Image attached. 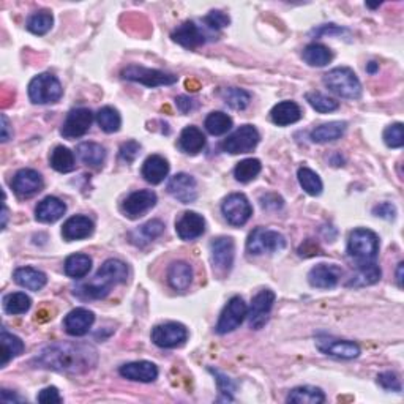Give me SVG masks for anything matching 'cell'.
I'll use <instances>...</instances> for the list:
<instances>
[{"label":"cell","instance_id":"cell-1","mask_svg":"<svg viewBox=\"0 0 404 404\" xmlns=\"http://www.w3.org/2000/svg\"><path fill=\"white\" fill-rule=\"evenodd\" d=\"M98 363L95 347L85 342H54L34 359V365L68 375H81L94 370Z\"/></svg>","mask_w":404,"mask_h":404},{"label":"cell","instance_id":"cell-2","mask_svg":"<svg viewBox=\"0 0 404 404\" xmlns=\"http://www.w3.org/2000/svg\"><path fill=\"white\" fill-rule=\"evenodd\" d=\"M128 280V267L120 259H108L89 283L79 284L75 296L81 300H100L109 296L114 286L124 284Z\"/></svg>","mask_w":404,"mask_h":404},{"label":"cell","instance_id":"cell-3","mask_svg":"<svg viewBox=\"0 0 404 404\" xmlns=\"http://www.w3.org/2000/svg\"><path fill=\"white\" fill-rule=\"evenodd\" d=\"M322 81L329 90L346 100H357L362 95V84L349 66H338V68L330 70L324 75Z\"/></svg>","mask_w":404,"mask_h":404},{"label":"cell","instance_id":"cell-4","mask_svg":"<svg viewBox=\"0 0 404 404\" xmlns=\"http://www.w3.org/2000/svg\"><path fill=\"white\" fill-rule=\"evenodd\" d=\"M347 253L351 258L357 259L359 264L375 261L379 253V237L376 232L366 228L354 229L349 236Z\"/></svg>","mask_w":404,"mask_h":404},{"label":"cell","instance_id":"cell-5","mask_svg":"<svg viewBox=\"0 0 404 404\" xmlns=\"http://www.w3.org/2000/svg\"><path fill=\"white\" fill-rule=\"evenodd\" d=\"M64 95L62 84L51 73H41L29 84V98L35 105L57 103Z\"/></svg>","mask_w":404,"mask_h":404},{"label":"cell","instance_id":"cell-6","mask_svg":"<svg viewBox=\"0 0 404 404\" xmlns=\"http://www.w3.org/2000/svg\"><path fill=\"white\" fill-rule=\"evenodd\" d=\"M286 238L278 231L267 228H256L248 236L247 251L250 254L259 256L266 253H277V251L284 250Z\"/></svg>","mask_w":404,"mask_h":404},{"label":"cell","instance_id":"cell-7","mask_svg":"<svg viewBox=\"0 0 404 404\" xmlns=\"http://www.w3.org/2000/svg\"><path fill=\"white\" fill-rule=\"evenodd\" d=\"M120 75L122 78L127 79V81L139 82L150 89L160 87V85H173L177 82V76L173 75V73L145 68V66L140 65H128L127 68L122 70Z\"/></svg>","mask_w":404,"mask_h":404},{"label":"cell","instance_id":"cell-8","mask_svg":"<svg viewBox=\"0 0 404 404\" xmlns=\"http://www.w3.org/2000/svg\"><path fill=\"white\" fill-rule=\"evenodd\" d=\"M259 140H261V134L258 130H256V127L243 125L240 128H237L231 136H228L223 140L222 149L231 155L248 154V152H253L256 149V145L259 144Z\"/></svg>","mask_w":404,"mask_h":404},{"label":"cell","instance_id":"cell-9","mask_svg":"<svg viewBox=\"0 0 404 404\" xmlns=\"http://www.w3.org/2000/svg\"><path fill=\"white\" fill-rule=\"evenodd\" d=\"M212 264L217 273L226 275L231 272L236 258V243L231 237H217L210 242Z\"/></svg>","mask_w":404,"mask_h":404},{"label":"cell","instance_id":"cell-10","mask_svg":"<svg viewBox=\"0 0 404 404\" xmlns=\"http://www.w3.org/2000/svg\"><path fill=\"white\" fill-rule=\"evenodd\" d=\"M222 212L226 222L231 226H243L253 215V207H251L247 196L242 193H232L224 199Z\"/></svg>","mask_w":404,"mask_h":404},{"label":"cell","instance_id":"cell-11","mask_svg":"<svg viewBox=\"0 0 404 404\" xmlns=\"http://www.w3.org/2000/svg\"><path fill=\"white\" fill-rule=\"evenodd\" d=\"M188 340V330L180 322H164L152 330V341L158 347L174 349Z\"/></svg>","mask_w":404,"mask_h":404},{"label":"cell","instance_id":"cell-12","mask_svg":"<svg viewBox=\"0 0 404 404\" xmlns=\"http://www.w3.org/2000/svg\"><path fill=\"white\" fill-rule=\"evenodd\" d=\"M248 307L243 302L242 297H232L228 305H226L222 316H219L217 324V332L219 335L234 332L237 327L242 326V322L247 319Z\"/></svg>","mask_w":404,"mask_h":404},{"label":"cell","instance_id":"cell-13","mask_svg":"<svg viewBox=\"0 0 404 404\" xmlns=\"http://www.w3.org/2000/svg\"><path fill=\"white\" fill-rule=\"evenodd\" d=\"M275 292L272 289H262L259 294H256L251 300V307L248 310V322L253 330H259L266 326L268 315L273 308L275 303Z\"/></svg>","mask_w":404,"mask_h":404},{"label":"cell","instance_id":"cell-14","mask_svg":"<svg viewBox=\"0 0 404 404\" xmlns=\"http://www.w3.org/2000/svg\"><path fill=\"white\" fill-rule=\"evenodd\" d=\"M157 194L152 189H139L127 196L122 202V212L130 219H138L157 205Z\"/></svg>","mask_w":404,"mask_h":404},{"label":"cell","instance_id":"cell-15","mask_svg":"<svg viewBox=\"0 0 404 404\" xmlns=\"http://www.w3.org/2000/svg\"><path fill=\"white\" fill-rule=\"evenodd\" d=\"M316 347L319 349L322 354H326V356L342 360H352L360 356V346L357 342L330 338V336H319V338H316Z\"/></svg>","mask_w":404,"mask_h":404},{"label":"cell","instance_id":"cell-16","mask_svg":"<svg viewBox=\"0 0 404 404\" xmlns=\"http://www.w3.org/2000/svg\"><path fill=\"white\" fill-rule=\"evenodd\" d=\"M92 122H94V114L87 108H78L68 113L62 125V136L66 139H76L84 136L90 130Z\"/></svg>","mask_w":404,"mask_h":404},{"label":"cell","instance_id":"cell-17","mask_svg":"<svg viewBox=\"0 0 404 404\" xmlns=\"http://www.w3.org/2000/svg\"><path fill=\"white\" fill-rule=\"evenodd\" d=\"M168 193L182 204H192L198 199V183L193 175L175 174L168 182Z\"/></svg>","mask_w":404,"mask_h":404},{"label":"cell","instance_id":"cell-18","mask_svg":"<svg viewBox=\"0 0 404 404\" xmlns=\"http://www.w3.org/2000/svg\"><path fill=\"white\" fill-rule=\"evenodd\" d=\"M11 188L20 198H32L43 188V177L35 169H21L11 180Z\"/></svg>","mask_w":404,"mask_h":404},{"label":"cell","instance_id":"cell-19","mask_svg":"<svg viewBox=\"0 0 404 404\" xmlns=\"http://www.w3.org/2000/svg\"><path fill=\"white\" fill-rule=\"evenodd\" d=\"M175 231L182 240H194L205 232V219L198 212H183L175 222Z\"/></svg>","mask_w":404,"mask_h":404},{"label":"cell","instance_id":"cell-20","mask_svg":"<svg viewBox=\"0 0 404 404\" xmlns=\"http://www.w3.org/2000/svg\"><path fill=\"white\" fill-rule=\"evenodd\" d=\"M342 277V268L335 264H319L308 273V283L317 289H332Z\"/></svg>","mask_w":404,"mask_h":404},{"label":"cell","instance_id":"cell-21","mask_svg":"<svg viewBox=\"0 0 404 404\" xmlns=\"http://www.w3.org/2000/svg\"><path fill=\"white\" fill-rule=\"evenodd\" d=\"M95 322V315L87 308H76L70 311L64 319L65 332L71 336H84L89 333Z\"/></svg>","mask_w":404,"mask_h":404},{"label":"cell","instance_id":"cell-22","mask_svg":"<svg viewBox=\"0 0 404 404\" xmlns=\"http://www.w3.org/2000/svg\"><path fill=\"white\" fill-rule=\"evenodd\" d=\"M122 377L134 382H154L158 377V368L155 363L140 360V362L125 363L119 368Z\"/></svg>","mask_w":404,"mask_h":404},{"label":"cell","instance_id":"cell-23","mask_svg":"<svg viewBox=\"0 0 404 404\" xmlns=\"http://www.w3.org/2000/svg\"><path fill=\"white\" fill-rule=\"evenodd\" d=\"M95 231V224L89 217L84 215H75L66 219L62 226V237L66 242L73 240H82L87 238Z\"/></svg>","mask_w":404,"mask_h":404},{"label":"cell","instance_id":"cell-24","mask_svg":"<svg viewBox=\"0 0 404 404\" xmlns=\"http://www.w3.org/2000/svg\"><path fill=\"white\" fill-rule=\"evenodd\" d=\"M205 38H207L205 34L202 32L199 26H196L193 21L183 22L182 26L177 27L173 32V40L187 49L202 46L207 41Z\"/></svg>","mask_w":404,"mask_h":404},{"label":"cell","instance_id":"cell-25","mask_svg":"<svg viewBox=\"0 0 404 404\" xmlns=\"http://www.w3.org/2000/svg\"><path fill=\"white\" fill-rule=\"evenodd\" d=\"M66 205L65 202L60 201L54 196H48V198L38 202L35 209V218L41 223H56L65 215Z\"/></svg>","mask_w":404,"mask_h":404},{"label":"cell","instance_id":"cell-26","mask_svg":"<svg viewBox=\"0 0 404 404\" xmlns=\"http://www.w3.org/2000/svg\"><path fill=\"white\" fill-rule=\"evenodd\" d=\"M168 283L174 291H187L193 283V267L185 261H175L168 268Z\"/></svg>","mask_w":404,"mask_h":404},{"label":"cell","instance_id":"cell-27","mask_svg":"<svg viewBox=\"0 0 404 404\" xmlns=\"http://www.w3.org/2000/svg\"><path fill=\"white\" fill-rule=\"evenodd\" d=\"M169 174V163L166 158L161 155H150L143 164V177L152 183V185H158Z\"/></svg>","mask_w":404,"mask_h":404},{"label":"cell","instance_id":"cell-28","mask_svg":"<svg viewBox=\"0 0 404 404\" xmlns=\"http://www.w3.org/2000/svg\"><path fill=\"white\" fill-rule=\"evenodd\" d=\"M270 119L275 125L287 127L302 119V109L294 101H281L273 106Z\"/></svg>","mask_w":404,"mask_h":404},{"label":"cell","instance_id":"cell-29","mask_svg":"<svg viewBox=\"0 0 404 404\" xmlns=\"http://www.w3.org/2000/svg\"><path fill=\"white\" fill-rule=\"evenodd\" d=\"M382 277L381 268L375 262H363V264H359L357 272L352 275V278L347 281V287H365L376 284Z\"/></svg>","mask_w":404,"mask_h":404},{"label":"cell","instance_id":"cell-30","mask_svg":"<svg viewBox=\"0 0 404 404\" xmlns=\"http://www.w3.org/2000/svg\"><path fill=\"white\" fill-rule=\"evenodd\" d=\"M13 278L21 287H26L29 291H40L48 283V277L41 270H36L34 267H21L16 268Z\"/></svg>","mask_w":404,"mask_h":404},{"label":"cell","instance_id":"cell-31","mask_svg":"<svg viewBox=\"0 0 404 404\" xmlns=\"http://www.w3.org/2000/svg\"><path fill=\"white\" fill-rule=\"evenodd\" d=\"M179 147L188 155H196L205 147V136L198 127L183 128L179 138Z\"/></svg>","mask_w":404,"mask_h":404},{"label":"cell","instance_id":"cell-32","mask_svg":"<svg viewBox=\"0 0 404 404\" xmlns=\"http://www.w3.org/2000/svg\"><path fill=\"white\" fill-rule=\"evenodd\" d=\"M347 124L346 122H329V124H322L319 127H316L313 131H311L310 138L313 143L317 144H326L332 143V140L340 139L342 134L346 133Z\"/></svg>","mask_w":404,"mask_h":404},{"label":"cell","instance_id":"cell-33","mask_svg":"<svg viewBox=\"0 0 404 404\" xmlns=\"http://www.w3.org/2000/svg\"><path fill=\"white\" fill-rule=\"evenodd\" d=\"M78 158L92 168H100L106 160L105 147L96 143H81L76 149Z\"/></svg>","mask_w":404,"mask_h":404},{"label":"cell","instance_id":"cell-34","mask_svg":"<svg viewBox=\"0 0 404 404\" xmlns=\"http://www.w3.org/2000/svg\"><path fill=\"white\" fill-rule=\"evenodd\" d=\"M287 403L296 404H321L326 401V395L319 387H311V385H302L289 391L286 398Z\"/></svg>","mask_w":404,"mask_h":404},{"label":"cell","instance_id":"cell-35","mask_svg":"<svg viewBox=\"0 0 404 404\" xmlns=\"http://www.w3.org/2000/svg\"><path fill=\"white\" fill-rule=\"evenodd\" d=\"M302 57L310 66H326L333 59V52L321 43H311L303 49Z\"/></svg>","mask_w":404,"mask_h":404},{"label":"cell","instance_id":"cell-36","mask_svg":"<svg viewBox=\"0 0 404 404\" xmlns=\"http://www.w3.org/2000/svg\"><path fill=\"white\" fill-rule=\"evenodd\" d=\"M65 273L71 278H84L92 270V258L89 254L76 253L65 259Z\"/></svg>","mask_w":404,"mask_h":404},{"label":"cell","instance_id":"cell-37","mask_svg":"<svg viewBox=\"0 0 404 404\" xmlns=\"http://www.w3.org/2000/svg\"><path fill=\"white\" fill-rule=\"evenodd\" d=\"M0 342H2V368L7 366L11 359L21 356L24 352V342L16 335L8 333L7 330H2L0 333Z\"/></svg>","mask_w":404,"mask_h":404},{"label":"cell","instance_id":"cell-38","mask_svg":"<svg viewBox=\"0 0 404 404\" xmlns=\"http://www.w3.org/2000/svg\"><path fill=\"white\" fill-rule=\"evenodd\" d=\"M49 163H51V168L56 169L57 173H71L73 169L76 168L75 155L70 149H66L64 145H57L56 149L52 150L51 158H49Z\"/></svg>","mask_w":404,"mask_h":404},{"label":"cell","instance_id":"cell-39","mask_svg":"<svg viewBox=\"0 0 404 404\" xmlns=\"http://www.w3.org/2000/svg\"><path fill=\"white\" fill-rule=\"evenodd\" d=\"M164 231V224L160 219H150L145 224L140 226V228L133 232L131 234V240L136 245H144L149 243L152 240H155L157 237H160Z\"/></svg>","mask_w":404,"mask_h":404},{"label":"cell","instance_id":"cell-40","mask_svg":"<svg viewBox=\"0 0 404 404\" xmlns=\"http://www.w3.org/2000/svg\"><path fill=\"white\" fill-rule=\"evenodd\" d=\"M32 307V300L24 292L7 294L3 297V310L8 315H26Z\"/></svg>","mask_w":404,"mask_h":404},{"label":"cell","instance_id":"cell-41","mask_svg":"<svg viewBox=\"0 0 404 404\" xmlns=\"http://www.w3.org/2000/svg\"><path fill=\"white\" fill-rule=\"evenodd\" d=\"M204 125L205 130L213 134V136H222V134H226L232 128V119L222 111H213L207 115Z\"/></svg>","mask_w":404,"mask_h":404},{"label":"cell","instance_id":"cell-42","mask_svg":"<svg viewBox=\"0 0 404 404\" xmlns=\"http://www.w3.org/2000/svg\"><path fill=\"white\" fill-rule=\"evenodd\" d=\"M297 179L300 187L303 188V192L308 193L310 196H319L322 193L324 185L321 177L310 168H300L297 173Z\"/></svg>","mask_w":404,"mask_h":404},{"label":"cell","instance_id":"cell-43","mask_svg":"<svg viewBox=\"0 0 404 404\" xmlns=\"http://www.w3.org/2000/svg\"><path fill=\"white\" fill-rule=\"evenodd\" d=\"M96 122L100 128L105 133H115L120 130L122 125V117L119 111L113 106H105L101 108L96 114Z\"/></svg>","mask_w":404,"mask_h":404},{"label":"cell","instance_id":"cell-44","mask_svg":"<svg viewBox=\"0 0 404 404\" xmlns=\"http://www.w3.org/2000/svg\"><path fill=\"white\" fill-rule=\"evenodd\" d=\"M52 24H54L52 15L49 13L48 10H43L36 11V13L29 17L26 27L29 32L34 35H46L49 30L52 29Z\"/></svg>","mask_w":404,"mask_h":404},{"label":"cell","instance_id":"cell-45","mask_svg":"<svg viewBox=\"0 0 404 404\" xmlns=\"http://www.w3.org/2000/svg\"><path fill=\"white\" fill-rule=\"evenodd\" d=\"M261 169L262 164L259 160H256V158H247V160L237 163V166L234 169V177L238 182L248 183L259 175Z\"/></svg>","mask_w":404,"mask_h":404},{"label":"cell","instance_id":"cell-46","mask_svg":"<svg viewBox=\"0 0 404 404\" xmlns=\"http://www.w3.org/2000/svg\"><path fill=\"white\" fill-rule=\"evenodd\" d=\"M222 96L226 105H228L231 109H236V111H242V109L247 108L251 101V95L248 94V92L243 89H237V87L224 89L222 92Z\"/></svg>","mask_w":404,"mask_h":404},{"label":"cell","instance_id":"cell-47","mask_svg":"<svg viewBox=\"0 0 404 404\" xmlns=\"http://www.w3.org/2000/svg\"><path fill=\"white\" fill-rule=\"evenodd\" d=\"M307 101L310 103V106L315 109V111L321 113V114H327V113H333L336 109L340 108V103L330 98L327 95L321 94V92H310L307 94Z\"/></svg>","mask_w":404,"mask_h":404},{"label":"cell","instance_id":"cell-48","mask_svg":"<svg viewBox=\"0 0 404 404\" xmlns=\"http://www.w3.org/2000/svg\"><path fill=\"white\" fill-rule=\"evenodd\" d=\"M209 371L212 373L213 376H215V381H217V385H218L219 394L224 395L223 400H226V401H232V395H234V391L237 390L236 382L232 381L231 377H228L226 375H223L222 371L213 370L212 366H209Z\"/></svg>","mask_w":404,"mask_h":404},{"label":"cell","instance_id":"cell-49","mask_svg":"<svg viewBox=\"0 0 404 404\" xmlns=\"http://www.w3.org/2000/svg\"><path fill=\"white\" fill-rule=\"evenodd\" d=\"M384 143L390 149H400L404 145V133H403V124L398 122L385 128L384 131Z\"/></svg>","mask_w":404,"mask_h":404},{"label":"cell","instance_id":"cell-50","mask_svg":"<svg viewBox=\"0 0 404 404\" xmlns=\"http://www.w3.org/2000/svg\"><path fill=\"white\" fill-rule=\"evenodd\" d=\"M229 22H231L229 16L224 15L223 11H218V10L210 11V13L204 17L205 26L209 29H213V30H222L224 27H228Z\"/></svg>","mask_w":404,"mask_h":404},{"label":"cell","instance_id":"cell-51","mask_svg":"<svg viewBox=\"0 0 404 404\" xmlns=\"http://www.w3.org/2000/svg\"><path fill=\"white\" fill-rule=\"evenodd\" d=\"M377 384L381 385L384 390H389V391H396V394H400L401 391V382H400V377H398L395 373L391 371H385L381 373V375L377 376Z\"/></svg>","mask_w":404,"mask_h":404},{"label":"cell","instance_id":"cell-52","mask_svg":"<svg viewBox=\"0 0 404 404\" xmlns=\"http://www.w3.org/2000/svg\"><path fill=\"white\" fill-rule=\"evenodd\" d=\"M139 150H140L139 143H136V140H128V143L120 145V150H119L120 160L125 163H133L138 158Z\"/></svg>","mask_w":404,"mask_h":404},{"label":"cell","instance_id":"cell-53","mask_svg":"<svg viewBox=\"0 0 404 404\" xmlns=\"http://www.w3.org/2000/svg\"><path fill=\"white\" fill-rule=\"evenodd\" d=\"M36 401L45 404H59L62 403V396H60L56 387H46L40 391L38 396H36Z\"/></svg>","mask_w":404,"mask_h":404},{"label":"cell","instance_id":"cell-54","mask_svg":"<svg viewBox=\"0 0 404 404\" xmlns=\"http://www.w3.org/2000/svg\"><path fill=\"white\" fill-rule=\"evenodd\" d=\"M373 215L391 222V219H395L396 217V207L394 204H390V202H382V204H379L373 209Z\"/></svg>","mask_w":404,"mask_h":404},{"label":"cell","instance_id":"cell-55","mask_svg":"<svg viewBox=\"0 0 404 404\" xmlns=\"http://www.w3.org/2000/svg\"><path fill=\"white\" fill-rule=\"evenodd\" d=\"M175 103H177V108H179V111L183 114L192 113V111H194L196 108H198V101L193 100V98H189V96H185V95L177 96Z\"/></svg>","mask_w":404,"mask_h":404},{"label":"cell","instance_id":"cell-56","mask_svg":"<svg viewBox=\"0 0 404 404\" xmlns=\"http://www.w3.org/2000/svg\"><path fill=\"white\" fill-rule=\"evenodd\" d=\"M0 122H2V125H0V139H2V143H7V140H10L11 136H13V131H11V128H10V122L7 119V115L5 114L0 115Z\"/></svg>","mask_w":404,"mask_h":404},{"label":"cell","instance_id":"cell-57","mask_svg":"<svg viewBox=\"0 0 404 404\" xmlns=\"http://www.w3.org/2000/svg\"><path fill=\"white\" fill-rule=\"evenodd\" d=\"M2 401L3 403H22L24 401V398L21 396H17V395H11L10 394V390H2Z\"/></svg>","mask_w":404,"mask_h":404},{"label":"cell","instance_id":"cell-58","mask_svg":"<svg viewBox=\"0 0 404 404\" xmlns=\"http://www.w3.org/2000/svg\"><path fill=\"white\" fill-rule=\"evenodd\" d=\"M403 268H404V264H403V262H400V264H398V268H396L398 287H403Z\"/></svg>","mask_w":404,"mask_h":404},{"label":"cell","instance_id":"cell-59","mask_svg":"<svg viewBox=\"0 0 404 404\" xmlns=\"http://www.w3.org/2000/svg\"><path fill=\"white\" fill-rule=\"evenodd\" d=\"M7 219H8V209H7V205L3 204V210H2V229H5V226H7Z\"/></svg>","mask_w":404,"mask_h":404},{"label":"cell","instance_id":"cell-60","mask_svg":"<svg viewBox=\"0 0 404 404\" xmlns=\"http://www.w3.org/2000/svg\"><path fill=\"white\" fill-rule=\"evenodd\" d=\"M366 71L371 73V75H373V73H376L377 71V64L376 62H370L368 66H366Z\"/></svg>","mask_w":404,"mask_h":404}]
</instances>
